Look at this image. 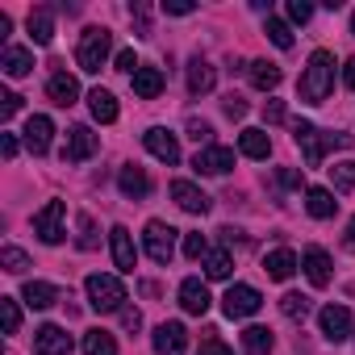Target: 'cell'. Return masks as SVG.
<instances>
[{"label":"cell","mask_w":355,"mask_h":355,"mask_svg":"<svg viewBox=\"0 0 355 355\" xmlns=\"http://www.w3.org/2000/svg\"><path fill=\"white\" fill-rule=\"evenodd\" d=\"M301 101L305 105H322L326 96H330V88H334V55L330 51H313L309 55V63H305V71H301Z\"/></svg>","instance_id":"1"},{"label":"cell","mask_w":355,"mask_h":355,"mask_svg":"<svg viewBox=\"0 0 355 355\" xmlns=\"http://www.w3.org/2000/svg\"><path fill=\"white\" fill-rule=\"evenodd\" d=\"M293 142L301 146V155H305V163L309 167H318L322 163V155L334 146V150H347L351 146V134H322L313 121H293Z\"/></svg>","instance_id":"2"},{"label":"cell","mask_w":355,"mask_h":355,"mask_svg":"<svg viewBox=\"0 0 355 355\" xmlns=\"http://www.w3.org/2000/svg\"><path fill=\"white\" fill-rule=\"evenodd\" d=\"M109 55H113V34H109L105 26H88V30L80 34V46H76V63H80V71L96 76V71L109 63Z\"/></svg>","instance_id":"3"},{"label":"cell","mask_w":355,"mask_h":355,"mask_svg":"<svg viewBox=\"0 0 355 355\" xmlns=\"http://www.w3.org/2000/svg\"><path fill=\"white\" fill-rule=\"evenodd\" d=\"M84 293H88V305L96 313H121L125 309V284L109 272H92L84 280Z\"/></svg>","instance_id":"4"},{"label":"cell","mask_w":355,"mask_h":355,"mask_svg":"<svg viewBox=\"0 0 355 355\" xmlns=\"http://www.w3.org/2000/svg\"><path fill=\"white\" fill-rule=\"evenodd\" d=\"M34 230L46 247H59L67 239V205L63 201H46L38 214H34Z\"/></svg>","instance_id":"5"},{"label":"cell","mask_w":355,"mask_h":355,"mask_svg":"<svg viewBox=\"0 0 355 355\" xmlns=\"http://www.w3.org/2000/svg\"><path fill=\"white\" fill-rule=\"evenodd\" d=\"M142 247H146V255H150L155 263H171V255H175V230L155 218V222H146V230H142Z\"/></svg>","instance_id":"6"},{"label":"cell","mask_w":355,"mask_h":355,"mask_svg":"<svg viewBox=\"0 0 355 355\" xmlns=\"http://www.w3.org/2000/svg\"><path fill=\"white\" fill-rule=\"evenodd\" d=\"M259 305H263V297L251 284H230L226 297H222V313L226 318H251V313H259Z\"/></svg>","instance_id":"7"},{"label":"cell","mask_w":355,"mask_h":355,"mask_svg":"<svg viewBox=\"0 0 355 355\" xmlns=\"http://www.w3.org/2000/svg\"><path fill=\"white\" fill-rule=\"evenodd\" d=\"M318 326H322V334H326L330 343H347V338L355 334V318H351L347 305H326V309L318 313Z\"/></svg>","instance_id":"8"},{"label":"cell","mask_w":355,"mask_h":355,"mask_svg":"<svg viewBox=\"0 0 355 355\" xmlns=\"http://www.w3.org/2000/svg\"><path fill=\"white\" fill-rule=\"evenodd\" d=\"M142 142H146V150L159 159V163H180V138H175L171 130H163V125H150L146 134H142Z\"/></svg>","instance_id":"9"},{"label":"cell","mask_w":355,"mask_h":355,"mask_svg":"<svg viewBox=\"0 0 355 355\" xmlns=\"http://www.w3.org/2000/svg\"><path fill=\"white\" fill-rule=\"evenodd\" d=\"M155 351L159 355H189V330H184V322H163V326H155Z\"/></svg>","instance_id":"10"},{"label":"cell","mask_w":355,"mask_h":355,"mask_svg":"<svg viewBox=\"0 0 355 355\" xmlns=\"http://www.w3.org/2000/svg\"><path fill=\"white\" fill-rule=\"evenodd\" d=\"M193 167H197V175H226L230 167H234V150L230 146H201L197 150V159H193Z\"/></svg>","instance_id":"11"},{"label":"cell","mask_w":355,"mask_h":355,"mask_svg":"<svg viewBox=\"0 0 355 355\" xmlns=\"http://www.w3.org/2000/svg\"><path fill=\"white\" fill-rule=\"evenodd\" d=\"M96 146H101V138H96L88 125H71V130H67L63 159H67V163H84V159H92V155H96Z\"/></svg>","instance_id":"12"},{"label":"cell","mask_w":355,"mask_h":355,"mask_svg":"<svg viewBox=\"0 0 355 355\" xmlns=\"http://www.w3.org/2000/svg\"><path fill=\"white\" fill-rule=\"evenodd\" d=\"M34 351H38V355H71V334H67L63 326L46 322V326L34 330Z\"/></svg>","instance_id":"13"},{"label":"cell","mask_w":355,"mask_h":355,"mask_svg":"<svg viewBox=\"0 0 355 355\" xmlns=\"http://www.w3.org/2000/svg\"><path fill=\"white\" fill-rule=\"evenodd\" d=\"M109 251H113V268L117 272H134L138 268V251H134V239L125 226H113L109 230Z\"/></svg>","instance_id":"14"},{"label":"cell","mask_w":355,"mask_h":355,"mask_svg":"<svg viewBox=\"0 0 355 355\" xmlns=\"http://www.w3.org/2000/svg\"><path fill=\"white\" fill-rule=\"evenodd\" d=\"M180 305H184V313H193V318H205V313H209V305H214V297H209L205 280L189 276V280L180 284Z\"/></svg>","instance_id":"15"},{"label":"cell","mask_w":355,"mask_h":355,"mask_svg":"<svg viewBox=\"0 0 355 355\" xmlns=\"http://www.w3.org/2000/svg\"><path fill=\"white\" fill-rule=\"evenodd\" d=\"M171 201L180 205L184 214H209V205H214V201L193 184V180H175V184H171Z\"/></svg>","instance_id":"16"},{"label":"cell","mask_w":355,"mask_h":355,"mask_svg":"<svg viewBox=\"0 0 355 355\" xmlns=\"http://www.w3.org/2000/svg\"><path fill=\"white\" fill-rule=\"evenodd\" d=\"M51 138H55V121L46 113H34L26 121V146H30V155H46L51 150Z\"/></svg>","instance_id":"17"},{"label":"cell","mask_w":355,"mask_h":355,"mask_svg":"<svg viewBox=\"0 0 355 355\" xmlns=\"http://www.w3.org/2000/svg\"><path fill=\"white\" fill-rule=\"evenodd\" d=\"M117 189H121L130 201H142V197L150 193V175H146L138 163H125V167L117 171Z\"/></svg>","instance_id":"18"},{"label":"cell","mask_w":355,"mask_h":355,"mask_svg":"<svg viewBox=\"0 0 355 355\" xmlns=\"http://www.w3.org/2000/svg\"><path fill=\"white\" fill-rule=\"evenodd\" d=\"M301 268H305V276H309L313 288H326V284H330V255H326L322 247H305Z\"/></svg>","instance_id":"19"},{"label":"cell","mask_w":355,"mask_h":355,"mask_svg":"<svg viewBox=\"0 0 355 355\" xmlns=\"http://www.w3.org/2000/svg\"><path fill=\"white\" fill-rule=\"evenodd\" d=\"M46 96H51L55 105L71 109V105L80 101V84H76V76H67V71H55V76L46 80Z\"/></svg>","instance_id":"20"},{"label":"cell","mask_w":355,"mask_h":355,"mask_svg":"<svg viewBox=\"0 0 355 355\" xmlns=\"http://www.w3.org/2000/svg\"><path fill=\"white\" fill-rule=\"evenodd\" d=\"M297 268H301V259H297L288 247H276V251H268V255H263V272H268L272 280H288Z\"/></svg>","instance_id":"21"},{"label":"cell","mask_w":355,"mask_h":355,"mask_svg":"<svg viewBox=\"0 0 355 355\" xmlns=\"http://www.w3.org/2000/svg\"><path fill=\"white\" fill-rule=\"evenodd\" d=\"M0 67H5L9 80H21V76L34 71V55H30L26 46H5V55H0Z\"/></svg>","instance_id":"22"},{"label":"cell","mask_w":355,"mask_h":355,"mask_svg":"<svg viewBox=\"0 0 355 355\" xmlns=\"http://www.w3.org/2000/svg\"><path fill=\"white\" fill-rule=\"evenodd\" d=\"M214 84H218V71H214V63H205V59H193V63H189V92H193V96H205V92H214Z\"/></svg>","instance_id":"23"},{"label":"cell","mask_w":355,"mask_h":355,"mask_svg":"<svg viewBox=\"0 0 355 355\" xmlns=\"http://www.w3.org/2000/svg\"><path fill=\"white\" fill-rule=\"evenodd\" d=\"M130 80H134V96H142V101H155L163 92V71L159 67H138Z\"/></svg>","instance_id":"24"},{"label":"cell","mask_w":355,"mask_h":355,"mask_svg":"<svg viewBox=\"0 0 355 355\" xmlns=\"http://www.w3.org/2000/svg\"><path fill=\"white\" fill-rule=\"evenodd\" d=\"M88 109H92V117H96L101 125L117 121V96H113L109 88H92V92H88Z\"/></svg>","instance_id":"25"},{"label":"cell","mask_w":355,"mask_h":355,"mask_svg":"<svg viewBox=\"0 0 355 355\" xmlns=\"http://www.w3.org/2000/svg\"><path fill=\"white\" fill-rule=\"evenodd\" d=\"M21 297H26V305H30V309H51V305L59 301V288H55V284H46V280H26Z\"/></svg>","instance_id":"26"},{"label":"cell","mask_w":355,"mask_h":355,"mask_svg":"<svg viewBox=\"0 0 355 355\" xmlns=\"http://www.w3.org/2000/svg\"><path fill=\"white\" fill-rule=\"evenodd\" d=\"M30 38L38 46H51L55 42V13L51 9H30Z\"/></svg>","instance_id":"27"},{"label":"cell","mask_w":355,"mask_h":355,"mask_svg":"<svg viewBox=\"0 0 355 355\" xmlns=\"http://www.w3.org/2000/svg\"><path fill=\"white\" fill-rule=\"evenodd\" d=\"M239 150H243L247 159H268V155H272L268 130H243V134H239Z\"/></svg>","instance_id":"28"},{"label":"cell","mask_w":355,"mask_h":355,"mask_svg":"<svg viewBox=\"0 0 355 355\" xmlns=\"http://www.w3.org/2000/svg\"><path fill=\"white\" fill-rule=\"evenodd\" d=\"M305 209H309L318 222H326V218H334L338 201H334V193H330V189H305Z\"/></svg>","instance_id":"29"},{"label":"cell","mask_w":355,"mask_h":355,"mask_svg":"<svg viewBox=\"0 0 355 355\" xmlns=\"http://www.w3.org/2000/svg\"><path fill=\"white\" fill-rule=\"evenodd\" d=\"M272 347H276V334L268 326H247L243 330V351L247 355H272Z\"/></svg>","instance_id":"30"},{"label":"cell","mask_w":355,"mask_h":355,"mask_svg":"<svg viewBox=\"0 0 355 355\" xmlns=\"http://www.w3.org/2000/svg\"><path fill=\"white\" fill-rule=\"evenodd\" d=\"M251 84H255L259 92H272V88L280 84V67L268 63V59H255V63H251Z\"/></svg>","instance_id":"31"},{"label":"cell","mask_w":355,"mask_h":355,"mask_svg":"<svg viewBox=\"0 0 355 355\" xmlns=\"http://www.w3.org/2000/svg\"><path fill=\"white\" fill-rule=\"evenodd\" d=\"M355 189V159H343L330 167V193H351Z\"/></svg>","instance_id":"32"},{"label":"cell","mask_w":355,"mask_h":355,"mask_svg":"<svg viewBox=\"0 0 355 355\" xmlns=\"http://www.w3.org/2000/svg\"><path fill=\"white\" fill-rule=\"evenodd\" d=\"M84 355H117V338L109 330H88L84 334Z\"/></svg>","instance_id":"33"},{"label":"cell","mask_w":355,"mask_h":355,"mask_svg":"<svg viewBox=\"0 0 355 355\" xmlns=\"http://www.w3.org/2000/svg\"><path fill=\"white\" fill-rule=\"evenodd\" d=\"M230 268H234V259H230V251H226V247H218V251H209V255H205V276H209V280H226V276H230Z\"/></svg>","instance_id":"34"},{"label":"cell","mask_w":355,"mask_h":355,"mask_svg":"<svg viewBox=\"0 0 355 355\" xmlns=\"http://www.w3.org/2000/svg\"><path fill=\"white\" fill-rule=\"evenodd\" d=\"M309 309H313V305H309V297H301V293H284V297H280V313L293 318V322H305Z\"/></svg>","instance_id":"35"},{"label":"cell","mask_w":355,"mask_h":355,"mask_svg":"<svg viewBox=\"0 0 355 355\" xmlns=\"http://www.w3.org/2000/svg\"><path fill=\"white\" fill-rule=\"evenodd\" d=\"M0 318H5V334L21 330V305H17V297H0Z\"/></svg>","instance_id":"36"},{"label":"cell","mask_w":355,"mask_h":355,"mask_svg":"<svg viewBox=\"0 0 355 355\" xmlns=\"http://www.w3.org/2000/svg\"><path fill=\"white\" fill-rule=\"evenodd\" d=\"M0 268L13 272V276H21V272L30 268V255H26L21 247H5V251H0Z\"/></svg>","instance_id":"37"},{"label":"cell","mask_w":355,"mask_h":355,"mask_svg":"<svg viewBox=\"0 0 355 355\" xmlns=\"http://www.w3.org/2000/svg\"><path fill=\"white\" fill-rule=\"evenodd\" d=\"M263 34H268V38H272V42H276L280 51H288V46H293V30H288V26H284L280 17H268V26H263Z\"/></svg>","instance_id":"38"},{"label":"cell","mask_w":355,"mask_h":355,"mask_svg":"<svg viewBox=\"0 0 355 355\" xmlns=\"http://www.w3.org/2000/svg\"><path fill=\"white\" fill-rule=\"evenodd\" d=\"M184 255L189 259H205L209 255V239L205 234H184Z\"/></svg>","instance_id":"39"},{"label":"cell","mask_w":355,"mask_h":355,"mask_svg":"<svg viewBox=\"0 0 355 355\" xmlns=\"http://www.w3.org/2000/svg\"><path fill=\"white\" fill-rule=\"evenodd\" d=\"M288 17H293L297 26H305V21L313 17V5H309V0H288Z\"/></svg>","instance_id":"40"},{"label":"cell","mask_w":355,"mask_h":355,"mask_svg":"<svg viewBox=\"0 0 355 355\" xmlns=\"http://www.w3.org/2000/svg\"><path fill=\"white\" fill-rule=\"evenodd\" d=\"M17 109H21V96L17 92H0V121H9Z\"/></svg>","instance_id":"41"},{"label":"cell","mask_w":355,"mask_h":355,"mask_svg":"<svg viewBox=\"0 0 355 355\" xmlns=\"http://www.w3.org/2000/svg\"><path fill=\"white\" fill-rule=\"evenodd\" d=\"M189 138L209 142V138H214V125H209V121H201V117H193V121H189Z\"/></svg>","instance_id":"42"},{"label":"cell","mask_w":355,"mask_h":355,"mask_svg":"<svg viewBox=\"0 0 355 355\" xmlns=\"http://www.w3.org/2000/svg\"><path fill=\"white\" fill-rule=\"evenodd\" d=\"M76 243H80V251H92V247H96V239H92V218H88V214L80 218V239H76Z\"/></svg>","instance_id":"43"},{"label":"cell","mask_w":355,"mask_h":355,"mask_svg":"<svg viewBox=\"0 0 355 355\" xmlns=\"http://www.w3.org/2000/svg\"><path fill=\"white\" fill-rule=\"evenodd\" d=\"M197 355H234V351H230L222 338H214V334H209V338L201 343V351H197Z\"/></svg>","instance_id":"44"},{"label":"cell","mask_w":355,"mask_h":355,"mask_svg":"<svg viewBox=\"0 0 355 355\" xmlns=\"http://www.w3.org/2000/svg\"><path fill=\"white\" fill-rule=\"evenodd\" d=\"M113 63H117V71H130V76L142 67V63L134 59V51H117V59H113Z\"/></svg>","instance_id":"45"},{"label":"cell","mask_w":355,"mask_h":355,"mask_svg":"<svg viewBox=\"0 0 355 355\" xmlns=\"http://www.w3.org/2000/svg\"><path fill=\"white\" fill-rule=\"evenodd\" d=\"M130 17L138 21V38H146V34H150V26H146V5H130Z\"/></svg>","instance_id":"46"},{"label":"cell","mask_w":355,"mask_h":355,"mask_svg":"<svg viewBox=\"0 0 355 355\" xmlns=\"http://www.w3.org/2000/svg\"><path fill=\"white\" fill-rule=\"evenodd\" d=\"M163 9H167L171 17H189V13H193L197 5H189V0H167V5H163Z\"/></svg>","instance_id":"47"},{"label":"cell","mask_w":355,"mask_h":355,"mask_svg":"<svg viewBox=\"0 0 355 355\" xmlns=\"http://www.w3.org/2000/svg\"><path fill=\"white\" fill-rule=\"evenodd\" d=\"M263 121H284V101H268L263 105Z\"/></svg>","instance_id":"48"},{"label":"cell","mask_w":355,"mask_h":355,"mask_svg":"<svg viewBox=\"0 0 355 355\" xmlns=\"http://www.w3.org/2000/svg\"><path fill=\"white\" fill-rule=\"evenodd\" d=\"M280 184L284 189H301V171L297 167H280Z\"/></svg>","instance_id":"49"},{"label":"cell","mask_w":355,"mask_h":355,"mask_svg":"<svg viewBox=\"0 0 355 355\" xmlns=\"http://www.w3.org/2000/svg\"><path fill=\"white\" fill-rule=\"evenodd\" d=\"M243 113H247L243 96H226V117H243Z\"/></svg>","instance_id":"50"},{"label":"cell","mask_w":355,"mask_h":355,"mask_svg":"<svg viewBox=\"0 0 355 355\" xmlns=\"http://www.w3.org/2000/svg\"><path fill=\"white\" fill-rule=\"evenodd\" d=\"M121 326H125V330H138V326H142V313H138V309H121Z\"/></svg>","instance_id":"51"},{"label":"cell","mask_w":355,"mask_h":355,"mask_svg":"<svg viewBox=\"0 0 355 355\" xmlns=\"http://www.w3.org/2000/svg\"><path fill=\"white\" fill-rule=\"evenodd\" d=\"M0 155H5V159L17 155V138H13V134H0Z\"/></svg>","instance_id":"52"},{"label":"cell","mask_w":355,"mask_h":355,"mask_svg":"<svg viewBox=\"0 0 355 355\" xmlns=\"http://www.w3.org/2000/svg\"><path fill=\"white\" fill-rule=\"evenodd\" d=\"M343 84H347V88H355V59H347V63H343Z\"/></svg>","instance_id":"53"},{"label":"cell","mask_w":355,"mask_h":355,"mask_svg":"<svg viewBox=\"0 0 355 355\" xmlns=\"http://www.w3.org/2000/svg\"><path fill=\"white\" fill-rule=\"evenodd\" d=\"M343 247H347V251H355V218H351V226H347V239H343Z\"/></svg>","instance_id":"54"},{"label":"cell","mask_w":355,"mask_h":355,"mask_svg":"<svg viewBox=\"0 0 355 355\" xmlns=\"http://www.w3.org/2000/svg\"><path fill=\"white\" fill-rule=\"evenodd\" d=\"M351 30H355V13H351Z\"/></svg>","instance_id":"55"}]
</instances>
